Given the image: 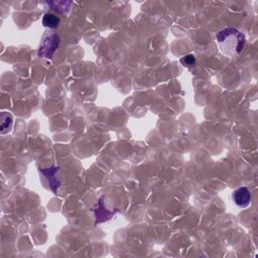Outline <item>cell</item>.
I'll list each match as a JSON object with an SVG mask.
<instances>
[{
	"mask_svg": "<svg viewBox=\"0 0 258 258\" xmlns=\"http://www.w3.org/2000/svg\"><path fill=\"white\" fill-rule=\"evenodd\" d=\"M232 199L237 207L244 209L250 205L252 196L250 194V191L246 187H241L233 192Z\"/></svg>",
	"mask_w": 258,
	"mask_h": 258,
	"instance_id": "cell-3",
	"label": "cell"
},
{
	"mask_svg": "<svg viewBox=\"0 0 258 258\" xmlns=\"http://www.w3.org/2000/svg\"><path fill=\"white\" fill-rule=\"evenodd\" d=\"M59 45H60L59 36L55 33H47L42 40L40 50H39V56L41 58L51 59L55 54L56 50L58 49Z\"/></svg>",
	"mask_w": 258,
	"mask_h": 258,
	"instance_id": "cell-2",
	"label": "cell"
},
{
	"mask_svg": "<svg viewBox=\"0 0 258 258\" xmlns=\"http://www.w3.org/2000/svg\"><path fill=\"white\" fill-rule=\"evenodd\" d=\"M245 36L235 28H226L216 35V42L221 53L229 58L238 57L245 45Z\"/></svg>",
	"mask_w": 258,
	"mask_h": 258,
	"instance_id": "cell-1",
	"label": "cell"
},
{
	"mask_svg": "<svg viewBox=\"0 0 258 258\" xmlns=\"http://www.w3.org/2000/svg\"><path fill=\"white\" fill-rule=\"evenodd\" d=\"M61 20L59 17H57L54 14L48 13L44 16L43 18V25L45 28H49V29H57L60 26Z\"/></svg>",
	"mask_w": 258,
	"mask_h": 258,
	"instance_id": "cell-5",
	"label": "cell"
},
{
	"mask_svg": "<svg viewBox=\"0 0 258 258\" xmlns=\"http://www.w3.org/2000/svg\"><path fill=\"white\" fill-rule=\"evenodd\" d=\"M181 64L186 67V68H192L196 65V62H197V59H196V56L193 55V54H190V55H187L185 57H183L181 60H180Z\"/></svg>",
	"mask_w": 258,
	"mask_h": 258,
	"instance_id": "cell-6",
	"label": "cell"
},
{
	"mask_svg": "<svg viewBox=\"0 0 258 258\" xmlns=\"http://www.w3.org/2000/svg\"><path fill=\"white\" fill-rule=\"evenodd\" d=\"M59 169H60V167H58V166H53V167H50V168H42V169H40L42 175L45 178L48 179L49 185H50V189L54 193H57L59 187L61 186V181L59 180V178H57V174H58Z\"/></svg>",
	"mask_w": 258,
	"mask_h": 258,
	"instance_id": "cell-4",
	"label": "cell"
}]
</instances>
